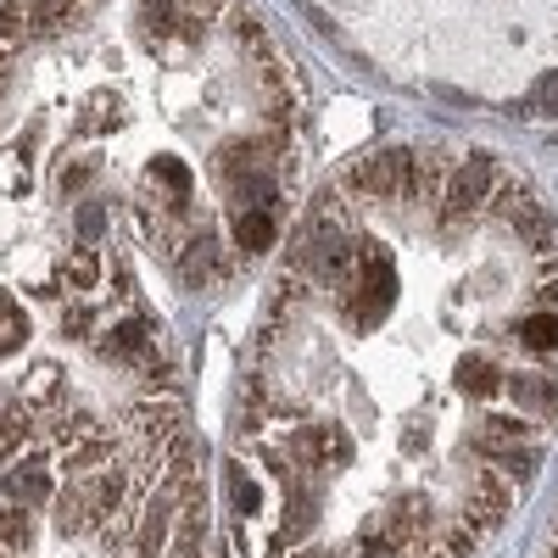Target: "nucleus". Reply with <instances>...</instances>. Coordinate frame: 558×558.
I'll use <instances>...</instances> for the list:
<instances>
[{
    "mask_svg": "<svg viewBox=\"0 0 558 558\" xmlns=\"http://www.w3.org/2000/svg\"><path fill=\"white\" fill-rule=\"evenodd\" d=\"M34 542V508H23V502H7L0 497V547H28Z\"/></svg>",
    "mask_w": 558,
    "mask_h": 558,
    "instance_id": "12",
    "label": "nucleus"
},
{
    "mask_svg": "<svg viewBox=\"0 0 558 558\" xmlns=\"http://www.w3.org/2000/svg\"><path fill=\"white\" fill-rule=\"evenodd\" d=\"M497 184H502V162H492L486 151H470L463 162H452L441 196H436V213L441 218H475L497 196Z\"/></svg>",
    "mask_w": 558,
    "mask_h": 558,
    "instance_id": "2",
    "label": "nucleus"
},
{
    "mask_svg": "<svg viewBox=\"0 0 558 558\" xmlns=\"http://www.w3.org/2000/svg\"><path fill=\"white\" fill-rule=\"evenodd\" d=\"M413 173H418V151L408 146H380L368 151L363 162L347 168L341 196H368V202H413Z\"/></svg>",
    "mask_w": 558,
    "mask_h": 558,
    "instance_id": "1",
    "label": "nucleus"
},
{
    "mask_svg": "<svg viewBox=\"0 0 558 558\" xmlns=\"http://www.w3.org/2000/svg\"><path fill=\"white\" fill-rule=\"evenodd\" d=\"M173 268H179V279H184L191 291H213L218 279L229 274L223 241L213 235V229H196V235H184V241H179V252H173Z\"/></svg>",
    "mask_w": 558,
    "mask_h": 558,
    "instance_id": "4",
    "label": "nucleus"
},
{
    "mask_svg": "<svg viewBox=\"0 0 558 558\" xmlns=\"http://www.w3.org/2000/svg\"><path fill=\"white\" fill-rule=\"evenodd\" d=\"M28 341H34V324H28V313H23L12 296H0V357H17Z\"/></svg>",
    "mask_w": 558,
    "mask_h": 558,
    "instance_id": "11",
    "label": "nucleus"
},
{
    "mask_svg": "<svg viewBox=\"0 0 558 558\" xmlns=\"http://www.w3.org/2000/svg\"><path fill=\"white\" fill-rule=\"evenodd\" d=\"M481 436H486L492 447H520V441H536V418H525V413H514V408H492V413L481 418Z\"/></svg>",
    "mask_w": 558,
    "mask_h": 558,
    "instance_id": "7",
    "label": "nucleus"
},
{
    "mask_svg": "<svg viewBox=\"0 0 558 558\" xmlns=\"http://www.w3.org/2000/svg\"><path fill=\"white\" fill-rule=\"evenodd\" d=\"M57 452L45 447V441H28L17 458H7L0 463V497L7 502H23V508H34V502H45V497H57Z\"/></svg>",
    "mask_w": 558,
    "mask_h": 558,
    "instance_id": "3",
    "label": "nucleus"
},
{
    "mask_svg": "<svg viewBox=\"0 0 558 558\" xmlns=\"http://www.w3.org/2000/svg\"><path fill=\"white\" fill-rule=\"evenodd\" d=\"M520 347H525L531 357H553V352H558V313L531 307L525 324H520Z\"/></svg>",
    "mask_w": 558,
    "mask_h": 558,
    "instance_id": "10",
    "label": "nucleus"
},
{
    "mask_svg": "<svg viewBox=\"0 0 558 558\" xmlns=\"http://www.w3.org/2000/svg\"><path fill=\"white\" fill-rule=\"evenodd\" d=\"M229 235H235L241 257H263L279 241V207H241V218L229 223Z\"/></svg>",
    "mask_w": 558,
    "mask_h": 558,
    "instance_id": "5",
    "label": "nucleus"
},
{
    "mask_svg": "<svg viewBox=\"0 0 558 558\" xmlns=\"http://www.w3.org/2000/svg\"><path fill=\"white\" fill-rule=\"evenodd\" d=\"M0 558H12V547H0Z\"/></svg>",
    "mask_w": 558,
    "mask_h": 558,
    "instance_id": "14",
    "label": "nucleus"
},
{
    "mask_svg": "<svg viewBox=\"0 0 558 558\" xmlns=\"http://www.w3.org/2000/svg\"><path fill=\"white\" fill-rule=\"evenodd\" d=\"M497 386H508V380H502V368H497L492 357H458V363H452V391H458L463 402H492Z\"/></svg>",
    "mask_w": 558,
    "mask_h": 558,
    "instance_id": "6",
    "label": "nucleus"
},
{
    "mask_svg": "<svg viewBox=\"0 0 558 558\" xmlns=\"http://www.w3.org/2000/svg\"><path fill=\"white\" fill-rule=\"evenodd\" d=\"M508 391H514L520 408H531V413H536V408H542L547 418L558 413V380H553V375H508Z\"/></svg>",
    "mask_w": 558,
    "mask_h": 558,
    "instance_id": "9",
    "label": "nucleus"
},
{
    "mask_svg": "<svg viewBox=\"0 0 558 558\" xmlns=\"http://www.w3.org/2000/svg\"><path fill=\"white\" fill-rule=\"evenodd\" d=\"M542 107H547V112H558V73H553V78H542Z\"/></svg>",
    "mask_w": 558,
    "mask_h": 558,
    "instance_id": "13",
    "label": "nucleus"
},
{
    "mask_svg": "<svg viewBox=\"0 0 558 558\" xmlns=\"http://www.w3.org/2000/svg\"><path fill=\"white\" fill-rule=\"evenodd\" d=\"M34 34V7L28 0H0V57H17Z\"/></svg>",
    "mask_w": 558,
    "mask_h": 558,
    "instance_id": "8",
    "label": "nucleus"
}]
</instances>
